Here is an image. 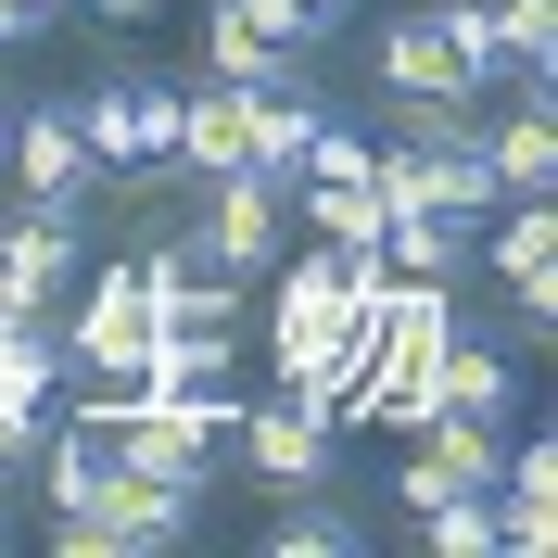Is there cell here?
<instances>
[{
    "instance_id": "obj_1",
    "label": "cell",
    "mask_w": 558,
    "mask_h": 558,
    "mask_svg": "<svg viewBox=\"0 0 558 558\" xmlns=\"http://www.w3.org/2000/svg\"><path fill=\"white\" fill-rule=\"evenodd\" d=\"M178 242L204 254L216 279H242V292H254V279L292 254V178H254V166H242V178L178 191Z\"/></svg>"
},
{
    "instance_id": "obj_2",
    "label": "cell",
    "mask_w": 558,
    "mask_h": 558,
    "mask_svg": "<svg viewBox=\"0 0 558 558\" xmlns=\"http://www.w3.org/2000/svg\"><path fill=\"white\" fill-rule=\"evenodd\" d=\"M51 330H64V368H76V381H128L140 343H153V279H140V254L76 267V292L51 305Z\"/></svg>"
},
{
    "instance_id": "obj_3",
    "label": "cell",
    "mask_w": 558,
    "mask_h": 558,
    "mask_svg": "<svg viewBox=\"0 0 558 558\" xmlns=\"http://www.w3.org/2000/svg\"><path fill=\"white\" fill-rule=\"evenodd\" d=\"M204 533V483H140V470H114L102 508H64L51 521V546L64 558H166Z\"/></svg>"
},
{
    "instance_id": "obj_4",
    "label": "cell",
    "mask_w": 558,
    "mask_h": 558,
    "mask_svg": "<svg viewBox=\"0 0 558 558\" xmlns=\"http://www.w3.org/2000/svg\"><path fill=\"white\" fill-rule=\"evenodd\" d=\"M470 267L521 305V343H546V330H558V204H546V191L495 204L483 229H470Z\"/></svg>"
},
{
    "instance_id": "obj_5",
    "label": "cell",
    "mask_w": 558,
    "mask_h": 558,
    "mask_svg": "<svg viewBox=\"0 0 558 558\" xmlns=\"http://www.w3.org/2000/svg\"><path fill=\"white\" fill-rule=\"evenodd\" d=\"M76 267H89V204H0V305L13 317H51L76 292Z\"/></svg>"
},
{
    "instance_id": "obj_6",
    "label": "cell",
    "mask_w": 558,
    "mask_h": 558,
    "mask_svg": "<svg viewBox=\"0 0 558 558\" xmlns=\"http://www.w3.org/2000/svg\"><path fill=\"white\" fill-rule=\"evenodd\" d=\"M0 178H13L26 204H89V191H102L89 140H76V89H51V102H26L0 128Z\"/></svg>"
},
{
    "instance_id": "obj_7",
    "label": "cell",
    "mask_w": 558,
    "mask_h": 558,
    "mask_svg": "<svg viewBox=\"0 0 558 558\" xmlns=\"http://www.w3.org/2000/svg\"><path fill=\"white\" fill-rule=\"evenodd\" d=\"M242 470L267 495H305V483H343V418H317V407H292V393H267V407H242Z\"/></svg>"
},
{
    "instance_id": "obj_8",
    "label": "cell",
    "mask_w": 558,
    "mask_h": 558,
    "mask_svg": "<svg viewBox=\"0 0 558 558\" xmlns=\"http://www.w3.org/2000/svg\"><path fill=\"white\" fill-rule=\"evenodd\" d=\"M317 114H330V89L305 76V51H292L279 76H242V153H254V178H292V166H305Z\"/></svg>"
},
{
    "instance_id": "obj_9",
    "label": "cell",
    "mask_w": 558,
    "mask_h": 558,
    "mask_svg": "<svg viewBox=\"0 0 558 558\" xmlns=\"http://www.w3.org/2000/svg\"><path fill=\"white\" fill-rule=\"evenodd\" d=\"M368 76H381L393 102H483V89H470V64H457V38L432 26V0H418V13H381Z\"/></svg>"
},
{
    "instance_id": "obj_10",
    "label": "cell",
    "mask_w": 558,
    "mask_h": 558,
    "mask_svg": "<svg viewBox=\"0 0 558 558\" xmlns=\"http://www.w3.org/2000/svg\"><path fill=\"white\" fill-rule=\"evenodd\" d=\"M445 407L508 432V418H521V343H495V330H470V317H457L445 355H432V418H445Z\"/></svg>"
},
{
    "instance_id": "obj_11",
    "label": "cell",
    "mask_w": 558,
    "mask_h": 558,
    "mask_svg": "<svg viewBox=\"0 0 558 558\" xmlns=\"http://www.w3.org/2000/svg\"><path fill=\"white\" fill-rule=\"evenodd\" d=\"M76 140H89V166H102L114 191H166V166L140 153V89H128V64L76 89Z\"/></svg>"
},
{
    "instance_id": "obj_12",
    "label": "cell",
    "mask_w": 558,
    "mask_h": 558,
    "mask_svg": "<svg viewBox=\"0 0 558 558\" xmlns=\"http://www.w3.org/2000/svg\"><path fill=\"white\" fill-rule=\"evenodd\" d=\"M267 558H368V521H355L330 483H305V495L267 508Z\"/></svg>"
},
{
    "instance_id": "obj_13",
    "label": "cell",
    "mask_w": 558,
    "mask_h": 558,
    "mask_svg": "<svg viewBox=\"0 0 558 558\" xmlns=\"http://www.w3.org/2000/svg\"><path fill=\"white\" fill-rule=\"evenodd\" d=\"M381 267H407V279H470V216H381Z\"/></svg>"
},
{
    "instance_id": "obj_14",
    "label": "cell",
    "mask_w": 558,
    "mask_h": 558,
    "mask_svg": "<svg viewBox=\"0 0 558 558\" xmlns=\"http://www.w3.org/2000/svg\"><path fill=\"white\" fill-rule=\"evenodd\" d=\"M418 546L432 558H495V495H432L418 508Z\"/></svg>"
},
{
    "instance_id": "obj_15",
    "label": "cell",
    "mask_w": 558,
    "mask_h": 558,
    "mask_svg": "<svg viewBox=\"0 0 558 558\" xmlns=\"http://www.w3.org/2000/svg\"><path fill=\"white\" fill-rule=\"evenodd\" d=\"M64 13H76V0H0V51H26V38H51Z\"/></svg>"
},
{
    "instance_id": "obj_16",
    "label": "cell",
    "mask_w": 558,
    "mask_h": 558,
    "mask_svg": "<svg viewBox=\"0 0 558 558\" xmlns=\"http://www.w3.org/2000/svg\"><path fill=\"white\" fill-rule=\"evenodd\" d=\"M292 13H305V26H317V38H343V26H355V13H368V0H292Z\"/></svg>"
},
{
    "instance_id": "obj_17",
    "label": "cell",
    "mask_w": 558,
    "mask_h": 558,
    "mask_svg": "<svg viewBox=\"0 0 558 558\" xmlns=\"http://www.w3.org/2000/svg\"><path fill=\"white\" fill-rule=\"evenodd\" d=\"M89 13H102V26H153V13H166V0H89Z\"/></svg>"
},
{
    "instance_id": "obj_18",
    "label": "cell",
    "mask_w": 558,
    "mask_h": 558,
    "mask_svg": "<svg viewBox=\"0 0 558 558\" xmlns=\"http://www.w3.org/2000/svg\"><path fill=\"white\" fill-rule=\"evenodd\" d=\"M0 546H13V521H0Z\"/></svg>"
},
{
    "instance_id": "obj_19",
    "label": "cell",
    "mask_w": 558,
    "mask_h": 558,
    "mask_svg": "<svg viewBox=\"0 0 558 558\" xmlns=\"http://www.w3.org/2000/svg\"><path fill=\"white\" fill-rule=\"evenodd\" d=\"M0 128H13V114H0Z\"/></svg>"
},
{
    "instance_id": "obj_20",
    "label": "cell",
    "mask_w": 558,
    "mask_h": 558,
    "mask_svg": "<svg viewBox=\"0 0 558 558\" xmlns=\"http://www.w3.org/2000/svg\"><path fill=\"white\" fill-rule=\"evenodd\" d=\"M0 317H13V305H0Z\"/></svg>"
}]
</instances>
